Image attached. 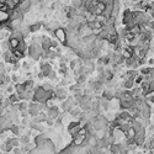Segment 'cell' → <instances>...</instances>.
I'll return each instance as SVG.
<instances>
[{"label":"cell","mask_w":154,"mask_h":154,"mask_svg":"<svg viewBox=\"0 0 154 154\" xmlns=\"http://www.w3.org/2000/svg\"><path fill=\"white\" fill-rule=\"evenodd\" d=\"M10 129H11V132H12L15 136H19V134H20V132H19V127H18V126L11 125V126H10Z\"/></svg>","instance_id":"obj_8"},{"label":"cell","mask_w":154,"mask_h":154,"mask_svg":"<svg viewBox=\"0 0 154 154\" xmlns=\"http://www.w3.org/2000/svg\"><path fill=\"white\" fill-rule=\"evenodd\" d=\"M11 1H12V4H14L15 6H19V4L22 1V0H11Z\"/></svg>","instance_id":"obj_10"},{"label":"cell","mask_w":154,"mask_h":154,"mask_svg":"<svg viewBox=\"0 0 154 154\" xmlns=\"http://www.w3.org/2000/svg\"><path fill=\"white\" fill-rule=\"evenodd\" d=\"M53 35L55 36V38L58 39V42L63 46H68V31L67 28H64L63 26H58L54 31Z\"/></svg>","instance_id":"obj_1"},{"label":"cell","mask_w":154,"mask_h":154,"mask_svg":"<svg viewBox=\"0 0 154 154\" xmlns=\"http://www.w3.org/2000/svg\"><path fill=\"white\" fill-rule=\"evenodd\" d=\"M6 142H9L12 147L15 148V147H19V144H20V142H19V139H16V138H10V139H7Z\"/></svg>","instance_id":"obj_7"},{"label":"cell","mask_w":154,"mask_h":154,"mask_svg":"<svg viewBox=\"0 0 154 154\" xmlns=\"http://www.w3.org/2000/svg\"><path fill=\"white\" fill-rule=\"evenodd\" d=\"M14 153H15V154H21V149L16 147V148L14 149Z\"/></svg>","instance_id":"obj_12"},{"label":"cell","mask_w":154,"mask_h":154,"mask_svg":"<svg viewBox=\"0 0 154 154\" xmlns=\"http://www.w3.org/2000/svg\"><path fill=\"white\" fill-rule=\"evenodd\" d=\"M31 6H32V1H31V0H22V1L19 4L18 7L23 14H26V12H28L31 10Z\"/></svg>","instance_id":"obj_2"},{"label":"cell","mask_w":154,"mask_h":154,"mask_svg":"<svg viewBox=\"0 0 154 154\" xmlns=\"http://www.w3.org/2000/svg\"><path fill=\"white\" fill-rule=\"evenodd\" d=\"M41 27H42V23L41 22H34V23H31V25L28 26V30H30L31 34H35V32L41 30Z\"/></svg>","instance_id":"obj_5"},{"label":"cell","mask_w":154,"mask_h":154,"mask_svg":"<svg viewBox=\"0 0 154 154\" xmlns=\"http://www.w3.org/2000/svg\"><path fill=\"white\" fill-rule=\"evenodd\" d=\"M137 134V131H136V128L133 126H129L127 128V131H126V138L127 139H134V137Z\"/></svg>","instance_id":"obj_3"},{"label":"cell","mask_w":154,"mask_h":154,"mask_svg":"<svg viewBox=\"0 0 154 154\" xmlns=\"http://www.w3.org/2000/svg\"><path fill=\"white\" fill-rule=\"evenodd\" d=\"M148 64H149V66H153V64H154V58H150L149 62H148Z\"/></svg>","instance_id":"obj_13"},{"label":"cell","mask_w":154,"mask_h":154,"mask_svg":"<svg viewBox=\"0 0 154 154\" xmlns=\"http://www.w3.org/2000/svg\"><path fill=\"white\" fill-rule=\"evenodd\" d=\"M12 148H14V147H12V145H11L9 142H6V143H4V144L1 145V149H3L4 152H10Z\"/></svg>","instance_id":"obj_6"},{"label":"cell","mask_w":154,"mask_h":154,"mask_svg":"<svg viewBox=\"0 0 154 154\" xmlns=\"http://www.w3.org/2000/svg\"><path fill=\"white\" fill-rule=\"evenodd\" d=\"M9 45H10V50H15V48L19 47L20 39L16 38V37H14V36H10V37H9Z\"/></svg>","instance_id":"obj_4"},{"label":"cell","mask_w":154,"mask_h":154,"mask_svg":"<svg viewBox=\"0 0 154 154\" xmlns=\"http://www.w3.org/2000/svg\"><path fill=\"white\" fill-rule=\"evenodd\" d=\"M0 3H6V0H0Z\"/></svg>","instance_id":"obj_14"},{"label":"cell","mask_w":154,"mask_h":154,"mask_svg":"<svg viewBox=\"0 0 154 154\" xmlns=\"http://www.w3.org/2000/svg\"><path fill=\"white\" fill-rule=\"evenodd\" d=\"M21 142H22V143H25V144L28 143V137H22V138H21Z\"/></svg>","instance_id":"obj_11"},{"label":"cell","mask_w":154,"mask_h":154,"mask_svg":"<svg viewBox=\"0 0 154 154\" xmlns=\"http://www.w3.org/2000/svg\"><path fill=\"white\" fill-rule=\"evenodd\" d=\"M23 85H25L26 90L27 89H32V86H34V82H32V80H26V82H23Z\"/></svg>","instance_id":"obj_9"}]
</instances>
